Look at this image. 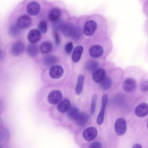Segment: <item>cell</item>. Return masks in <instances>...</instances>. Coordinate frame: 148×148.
<instances>
[{"label":"cell","instance_id":"7","mask_svg":"<svg viewBox=\"0 0 148 148\" xmlns=\"http://www.w3.org/2000/svg\"><path fill=\"white\" fill-rule=\"evenodd\" d=\"M135 114L139 117H143L148 114V104L142 103L138 105L135 109Z\"/></svg>","mask_w":148,"mask_h":148},{"label":"cell","instance_id":"35","mask_svg":"<svg viewBox=\"0 0 148 148\" xmlns=\"http://www.w3.org/2000/svg\"><path fill=\"white\" fill-rule=\"evenodd\" d=\"M132 148H142V146L141 145L139 144V143H136V144H135Z\"/></svg>","mask_w":148,"mask_h":148},{"label":"cell","instance_id":"21","mask_svg":"<svg viewBox=\"0 0 148 148\" xmlns=\"http://www.w3.org/2000/svg\"><path fill=\"white\" fill-rule=\"evenodd\" d=\"M79 113H80V112H79L78 108L76 107H75V106H72V107L70 108L68 110L67 114H68V117L70 119L76 120V119L78 117Z\"/></svg>","mask_w":148,"mask_h":148},{"label":"cell","instance_id":"18","mask_svg":"<svg viewBox=\"0 0 148 148\" xmlns=\"http://www.w3.org/2000/svg\"><path fill=\"white\" fill-rule=\"evenodd\" d=\"M61 10L58 8L52 9L49 14V18L53 22H56L60 18L61 15Z\"/></svg>","mask_w":148,"mask_h":148},{"label":"cell","instance_id":"6","mask_svg":"<svg viewBox=\"0 0 148 148\" xmlns=\"http://www.w3.org/2000/svg\"><path fill=\"white\" fill-rule=\"evenodd\" d=\"M62 98V93L58 90H54L51 91L47 97V100L51 104L58 103Z\"/></svg>","mask_w":148,"mask_h":148},{"label":"cell","instance_id":"26","mask_svg":"<svg viewBox=\"0 0 148 148\" xmlns=\"http://www.w3.org/2000/svg\"><path fill=\"white\" fill-rule=\"evenodd\" d=\"M27 51V53L29 56L35 57L38 54L39 50L36 45L32 44L28 46Z\"/></svg>","mask_w":148,"mask_h":148},{"label":"cell","instance_id":"10","mask_svg":"<svg viewBox=\"0 0 148 148\" xmlns=\"http://www.w3.org/2000/svg\"><path fill=\"white\" fill-rule=\"evenodd\" d=\"M136 87V81L132 78H127L123 82V88L126 92H131Z\"/></svg>","mask_w":148,"mask_h":148},{"label":"cell","instance_id":"32","mask_svg":"<svg viewBox=\"0 0 148 148\" xmlns=\"http://www.w3.org/2000/svg\"><path fill=\"white\" fill-rule=\"evenodd\" d=\"M65 51L66 52V53L68 54H70L73 49V44L72 42H69L66 45H65Z\"/></svg>","mask_w":148,"mask_h":148},{"label":"cell","instance_id":"27","mask_svg":"<svg viewBox=\"0 0 148 148\" xmlns=\"http://www.w3.org/2000/svg\"><path fill=\"white\" fill-rule=\"evenodd\" d=\"M20 28L17 25V24L12 25L9 29V33L12 36H16L20 33Z\"/></svg>","mask_w":148,"mask_h":148},{"label":"cell","instance_id":"28","mask_svg":"<svg viewBox=\"0 0 148 148\" xmlns=\"http://www.w3.org/2000/svg\"><path fill=\"white\" fill-rule=\"evenodd\" d=\"M81 29L79 27H75L74 32L72 35V38L75 40H77L78 39H80L81 35H82V33H81Z\"/></svg>","mask_w":148,"mask_h":148},{"label":"cell","instance_id":"31","mask_svg":"<svg viewBox=\"0 0 148 148\" xmlns=\"http://www.w3.org/2000/svg\"><path fill=\"white\" fill-rule=\"evenodd\" d=\"M140 89L142 92L148 91V80H145L142 83Z\"/></svg>","mask_w":148,"mask_h":148},{"label":"cell","instance_id":"30","mask_svg":"<svg viewBox=\"0 0 148 148\" xmlns=\"http://www.w3.org/2000/svg\"><path fill=\"white\" fill-rule=\"evenodd\" d=\"M38 29L40 32L45 33L47 29V25L45 21H41L38 24Z\"/></svg>","mask_w":148,"mask_h":148},{"label":"cell","instance_id":"34","mask_svg":"<svg viewBox=\"0 0 148 148\" xmlns=\"http://www.w3.org/2000/svg\"><path fill=\"white\" fill-rule=\"evenodd\" d=\"M54 38H55V39H56V42L57 43V44H58L60 43V38H59V35L58 34V33H57L56 32L54 33Z\"/></svg>","mask_w":148,"mask_h":148},{"label":"cell","instance_id":"3","mask_svg":"<svg viewBox=\"0 0 148 148\" xmlns=\"http://www.w3.org/2000/svg\"><path fill=\"white\" fill-rule=\"evenodd\" d=\"M97 28V24L95 21L92 20H88L84 25L83 32L87 36H91L95 32Z\"/></svg>","mask_w":148,"mask_h":148},{"label":"cell","instance_id":"11","mask_svg":"<svg viewBox=\"0 0 148 148\" xmlns=\"http://www.w3.org/2000/svg\"><path fill=\"white\" fill-rule=\"evenodd\" d=\"M31 23V20L30 17L27 15H23L20 17L16 22L17 25L20 28H25L30 25Z\"/></svg>","mask_w":148,"mask_h":148},{"label":"cell","instance_id":"38","mask_svg":"<svg viewBox=\"0 0 148 148\" xmlns=\"http://www.w3.org/2000/svg\"><path fill=\"white\" fill-rule=\"evenodd\" d=\"M0 148H1V147H0Z\"/></svg>","mask_w":148,"mask_h":148},{"label":"cell","instance_id":"19","mask_svg":"<svg viewBox=\"0 0 148 148\" xmlns=\"http://www.w3.org/2000/svg\"><path fill=\"white\" fill-rule=\"evenodd\" d=\"M88 120V116L86 113H80L78 117L76 119V124L79 126L84 125Z\"/></svg>","mask_w":148,"mask_h":148},{"label":"cell","instance_id":"24","mask_svg":"<svg viewBox=\"0 0 148 148\" xmlns=\"http://www.w3.org/2000/svg\"><path fill=\"white\" fill-rule=\"evenodd\" d=\"M52 49V44L50 42H45L40 46V51L43 54L49 53Z\"/></svg>","mask_w":148,"mask_h":148},{"label":"cell","instance_id":"20","mask_svg":"<svg viewBox=\"0 0 148 148\" xmlns=\"http://www.w3.org/2000/svg\"><path fill=\"white\" fill-rule=\"evenodd\" d=\"M84 77L82 75H79L77 78V82L75 88V91L77 94H80L82 91L84 85Z\"/></svg>","mask_w":148,"mask_h":148},{"label":"cell","instance_id":"2","mask_svg":"<svg viewBox=\"0 0 148 148\" xmlns=\"http://www.w3.org/2000/svg\"><path fill=\"white\" fill-rule=\"evenodd\" d=\"M98 135V130L94 127H90L86 128L83 132L84 139L88 141H92L96 138Z\"/></svg>","mask_w":148,"mask_h":148},{"label":"cell","instance_id":"29","mask_svg":"<svg viewBox=\"0 0 148 148\" xmlns=\"http://www.w3.org/2000/svg\"><path fill=\"white\" fill-rule=\"evenodd\" d=\"M97 95L94 94L92 98L91 109H90V112L92 114H93L95 112V110L96 109V105H97Z\"/></svg>","mask_w":148,"mask_h":148},{"label":"cell","instance_id":"4","mask_svg":"<svg viewBox=\"0 0 148 148\" xmlns=\"http://www.w3.org/2000/svg\"><path fill=\"white\" fill-rule=\"evenodd\" d=\"M107 102H108V95L106 94H105L102 97L101 108L100 111L99 112V114H98L97 119V123L98 125H101L103 122L105 111V108H106Z\"/></svg>","mask_w":148,"mask_h":148},{"label":"cell","instance_id":"13","mask_svg":"<svg viewBox=\"0 0 148 148\" xmlns=\"http://www.w3.org/2000/svg\"><path fill=\"white\" fill-rule=\"evenodd\" d=\"M24 50V45L21 41L15 42L12 46L11 51L13 56H19Z\"/></svg>","mask_w":148,"mask_h":148},{"label":"cell","instance_id":"33","mask_svg":"<svg viewBox=\"0 0 148 148\" xmlns=\"http://www.w3.org/2000/svg\"><path fill=\"white\" fill-rule=\"evenodd\" d=\"M88 148H102V145L99 142H94L90 145Z\"/></svg>","mask_w":148,"mask_h":148},{"label":"cell","instance_id":"17","mask_svg":"<svg viewBox=\"0 0 148 148\" xmlns=\"http://www.w3.org/2000/svg\"><path fill=\"white\" fill-rule=\"evenodd\" d=\"M83 51V48L81 46H78L74 49L72 53V61L74 62H77L80 60Z\"/></svg>","mask_w":148,"mask_h":148},{"label":"cell","instance_id":"14","mask_svg":"<svg viewBox=\"0 0 148 148\" xmlns=\"http://www.w3.org/2000/svg\"><path fill=\"white\" fill-rule=\"evenodd\" d=\"M41 37L40 32L39 30L33 29H31L28 34V40L31 43H35L38 42Z\"/></svg>","mask_w":148,"mask_h":148},{"label":"cell","instance_id":"25","mask_svg":"<svg viewBox=\"0 0 148 148\" xmlns=\"http://www.w3.org/2000/svg\"><path fill=\"white\" fill-rule=\"evenodd\" d=\"M58 60L56 57L53 56H47L44 58L43 64L47 66H51L57 62Z\"/></svg>","mask_w":148,"mask_h":148},{"label":"cell","instance_id":"5","mask_svg":"<svg viewBox=\"0 0 148 148\" xmlns=\"http://www.w3.org/2000/svg\"><path fill=\"white\" fill-rule=\"evenodd\" d=\"M75 27L71 23H61L58 30H60L66 36H72Z\"/></svg>","mask_w":148,"mask_h":148},{"label":"cell","instance_id":"37","mask_svg":"<svg viewBox=\"0 0 148 148\" xmlns=\"http://www.w3.org/2000/svg\"><path fill=\"white\" fill-rule=\"evenodd\" d=\"M147 128H148V123H147Z\"/></svg>","mask_w":148,"mask_h":148},{"label":"cell","instance_id":"15","mask_svg":"<svg viewBox=\"0 0 148 148\" xmlns=\"http://www.w3.org/2000/svg\"><path fill=\"white\" fill-rule=\"evenodd\" d=\"M106 76V71L104 69L100 68L95 71L92 75V80L95 83H100Z\"/></svg>","mask_w":148,"mask_h":148},{"label":"cell","instance_id":"1","mask_svg":"<svg viewBox=\"0 0 148 148\" xmlns=\"http://www.w3.org/2000/svg\"><path fill=\"white\" fill-rule=\"evenodd\" d=\"M127 130V124L123 118L117 119L114 123V131L119 136L124 135Z\"/></svg>","mask_w":148,"mask_h":148},{"label":"cell","instance_id":"23","mask_svg":"<svg viewBox=\"0 0 148 148\" xmlns=\"http://www.w3.org/2000/svg\"><path fill=\"white\" fill-rule=\"evenodd\" d=\"M86 69L90 72H94L98 69V64L97 61L94 60H90L86 63Z\"/></svg>","mask_w":148,"mask_h":148},{"label":"cell","instance_id":"16","mask_svg":"<svg viewBox=\"0 0 148 148\" xmlns=\"http://www.w3.org/2000/svg\"><path fill=\"white\" fill-rule=\"evenodd\" d=\"M71 108V102L68 99H63L58 105L57 109L61 113H64L68 110Z\"/></svg>","mask_w":148,"mask_h":148},{"label":"cell","instance_id":"22","mask_svg":"<svg viewBox=\"0 0 148 148\" xmlns=\"http://www.w3.org/2000/svg\"><path fill=\"white\" fill-rule=\"evenodd\" d=\"M101 88L103 90H106L109 89L112 84V79L108 76H105V78L99 83Z\"/></svg>","mask_w":148,"mask_h":148},{"label":"cell","instance_id":"12","mask_svg":"<svg viewBox=\"0 0 148 148\" xmlns=\"http://www.w3.org/2000/svg\"><path fill=\"white\" fill-rule=\"evenodd\" d=\"M40 5L36 2H31L27 6V11L28 14L32 16L38 14L40 11Z\"/></svg>","mask_w":148,"mask_h":148},{"label":"cell","instance_id":"9","mask_svg":"<svg viewBox=\"0 0 148 148\" xmlns=\"http://www.w3.org/2000/svg\"><path fill=\"white\" fill-rule=\"evenodd\" d=\"M64 73V69L60 65H54L50 68L49 75L53 79L60 78Z\"/></svg>","mask_w":148,"mask_h":148},{"label":"cell","instance_id":"8","mask_svg":"<svg viewBox=\"0 0 148 148\" xmlns=\"http://www.w3.org/2000/svg\"><path fill=\"white\" fill-rule=\"evenodd\" d=\"M103 47L98 45H93L89 49V54L92 58L100 57L103 55Z\"/></svg>","mask_w":148,"mask_h":148},{"label":"cell","instance_id":"36","mask_svg":"<svg viewBox=\"0 0 148 148\" xmlns=\"http://www.w3.org/2000/svg\"><path fill=\"white\" fill-rule=\"evenodd\" d=\"M2 56H3V53H2V50L0 49V60L2 59Z\"/></svg>","mask_w":148,"mask_h":148}]
</instances>
